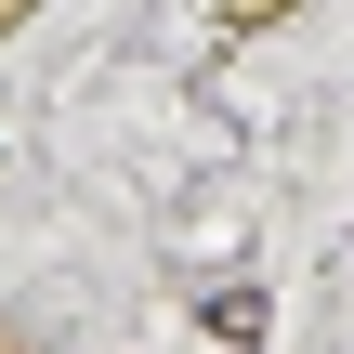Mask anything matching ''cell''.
<instances>
[{"instance_id": "cell-1", "label": "cell", "mask_w": 354, "mask_h": 354, "mask_svg": "<svg viewBox=\"0 0 354 354\" xmlns=\"http://www.w3.org/2000/svg\"><path fill=\"white\" fill-rule=\"evenodd\" d=\"M197 328H210V342H263V328H276V302H263V289H210V302H197Z\"/></svg>"}, {"instance_id": "cell-2", "label": "cell", "mask_w": 354, "mask_h": 354, "mask_svg": "<svg viewBox=\"0 0 354 354\" xmlns=\"http://www.w3.org/2000/svg\"><path fill=\"white\" fill-rule=\"evenodd\" d=\"M302 0H223V26H289Z\"/></svg>"}, {"instance_id": "cell-3", "label": "cell", "mask_w": 354, "mask_h": 354, "mask_svg": "<svg viewBox=\"0 0 354 354\" xmlns=\"http://www.w3.org/2000/svg\"><path fill=\"white\" fill-rule=\"evenodd\" d=\"M26 13H39V0H0V39H13V26H26Z\"/></svg>"}]
</instances>
